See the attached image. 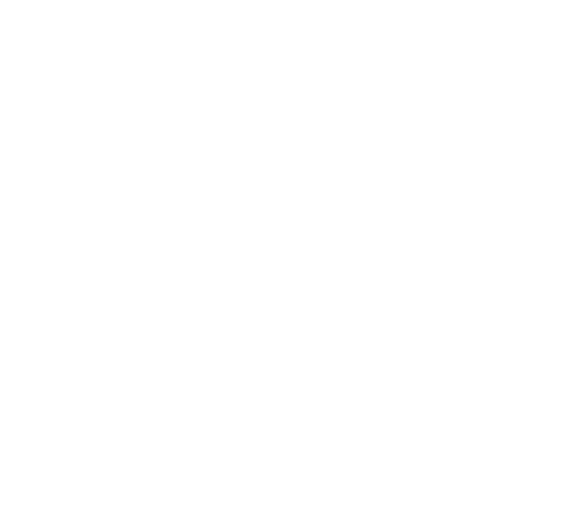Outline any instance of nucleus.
<instances>
[]
</instances>
